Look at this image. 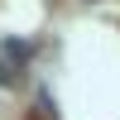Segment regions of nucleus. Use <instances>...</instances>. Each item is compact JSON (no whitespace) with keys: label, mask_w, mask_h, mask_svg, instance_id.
I'll list each match as a JSON object with an SVG mask.
<instances>
[{"label":"nucleus","mask_w":120,"mask_h":120,"mask_svg":"<svg viewBox=\"0 0 120 120\" xmlns=\"http://www.w3.org/2000/svg\"><path fill=\"white\" fill-rule=\"evenodd\" d=\"M0 82H5V86H10V82H15V72H10V67H5V63H0Z\"/></svg>","instance_id":"1"}]
</instances>
